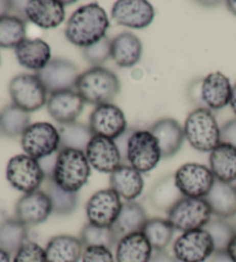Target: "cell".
Returning a JSON list of instances; mask_svg holds the SVG:
<instances>
[{"instance_id":"11","label":"cell","mask_w":236,"mask_h":262,"mask_svg":"<svg viewBox=\"0 0 236 262\" xmlns=\"http://www.w3.org/2000/svg\"><path fill=\"white\" fill-rule=\"evenodd\" d=\"M213 253L215 245L205 229L183 232L173 245V255L179 262H205Z\"/></svg>"},{"instance_id":"12","label":"cell","mask_w":236,"mask_h":262,"mask_svg":"<svg viewBox=\"0 0 236 262\" xmlns=\"http://www.w3.org/2000/svg\"><path fill=\"white\" fill-rule=\"evenodd\" d=\"M122 208L121 198L111 188L92 194L85 206L88 223L102 228H112Z\"/></svg>"},{"instance_id":"2","label":"cell","mask_w":236,"mask_h":262,"mask_svg":"<svg viewBox=\"0 0 236 262\" xmlns=\"http://www.w3.org/2000/svg\"><path fill=\"white\" fill-rule=\"evenodd\" d=\"M119 78L112 71L102 66L91 67L80 74L76 81V92L84 103L92 105L111 104L117 94L120 93Z\"/></svg>"},{"instance_id":"47","label":"cell","mask_w":236,"mask_h":262,"mask_svg":"<svg viewBox=\"0 0 236 262\" xmlns=\"http://www.w3.org/2000/svg\"><path fill=\"white\" fill-rule=\"evenodd\" d=\"M0 262H12V256L0 248Z\"/></svg>"},{"instance_id":"22","label":"cell","mask_w":236,"mask_h":262,"mask_svg":"<svg viewBox=\"0 0 236 262\" xmlns=\"http://www.w3.org/2000/svg\"><path fill=\"white\" fill-rule=\"evenodd\" d=\"M15 57L22 67L37 73L51 61V48L40 38H26L15 49Z\"/></svg>"},{"instance_id":"27","label":"cell","mask_w":236,"mask_h":262,"mask_svg":"<svg viewBox=\"0 0 236 262\" xmlns=\"http://www.w3.org/2000/svg\"><path fill=\"white\" fill-rule=\"evenodd\" d=\"M212 214L219 219H230L236 215V186L216 180L205 196Z\"/></svg>"},{"instance_id":"24","label":"cell","mask_w":236,"mask_h":262,"mask_svg":"<svg viewBox=\"0 0 236 262\" xmlns=\"http://www.w3.org/2000/svg\"><path fill=\"white\" fill-rule=\"evenodd\" d=\"M110 188L127 202L134 201L143 192L142 173L130 165H121L110 176Z\"/></svg>"},{"instance_id":"6","label":"cell","mask_w":236,"mask_h":262,"mask_svg":"<svg viewBox=\"0 0 236 262\" xmlns=\"http://www.w3.org/2000/svg\"><path fill=\"white\" fill-rule=\"evenodd\" d=\"M169 217L173 228L181 232L204 229L212 220V210L205 199L183 198L169 211Z\"/></svg>"},{"instance_id":"28","label":"cell","mask_w":236,"mask_h":262,"mask_svg":"<svg viewBox=\"0 0 236 262\" xmlns=\"http://www.w3.org/2000/svg\"><path fill=\"white\" fill-rule=\"evenodd\" d=\"M143 47L137 36L129 31L120 34L112 40V59L120 67H133L142 57Z\"/></svg>"},{"instance_id":"16","label":"cell","mask_w":236,"mask_h":262,"mask_svg":"<svg viewBox=\"0 0 236 262\" xmlns=\"http://www.w3.org/2000/svg\"><path fill=\"white\" fill-rule=\"evenodd\" d=\"M90 166L102 173H113L122 164V154L114 140L93 137L85 149Z\"/></svg>"},{"instance_id":"7","label":"cell","mask_w":236,"mask_h":262,"mask_svg":"<svg viewBox=\"0 0 236 262\" xmlns=\"http://www.w3.org/2000/svg\"><path fill=\"white\" fill-rule=\"evenodd\" d=\"M6 178L13 188L28 194L38 191L46 179V176L37 160L21 154L8 161Z\"/></svg>"},{"instance_id":"10","label":"cell","mask_w":236,"mask_h":262,"mask_svg":"<svg viewBox=\"0 0 236 262\" xmlns=\"http://www.w3.org/2000/svg\"><path fill=\"white\" fill-rule=\"evenodd\" d=\"M175 184L184 198L205 199L216 182L210 168L198 163H185L174 173Z\"/></svg>"},{"instance_id":"40","label":"cell","mask_w":236,"mask_h":262,"mask_svg":"<svg viewBox=\"0 0 236 262\" xmlns=\"http://www.w3.org/2000/svg\"><path fill=\"white\" fill-rule=\"evenodd\" d=\"M12 262H48L45 248L35 242H26L13 256Z\"/></svg>"},{"instance_id":"42","label":"cell","mask_w":236,"mask_h":262,"mask_svg":"<svg viewBox=\"0 0 236 262\" xmlns=\"http://www.w3.org/2000/svg\"><path fill=\"white\" fill-rule=\"evenodd\" d=\"M221 142L229 143L236 148V118L221 127Z\"/></svg>"},{"instance_id":"34","label":"cell","mask_w":236,"mask_h":262,"mask_svg":"<svg viewBox=\"0 0 236 262\" xmlns=\"http://www.w3.org/2000/svg\"><path fill=\"white\" fill-rule=\"evenodd\" d=\"M60 149H75L85 152L89 142L95 137L89 126L80 123L61 125L59 128Z\"/></svg>"},{"instance_id":"45","label":"cell","mask_w":236,"mask_h":262,"mask_svg":"<svg viewBox=\"0 0 236 262\" xmlns=\"http://www.w3.org/2000/svg\"><path fill=\"white\" fill-rule=\"evenodd\" d=\"M227 254L231 259L233 262H236V234L231 239L228 247H227V251H226Z\"/></svg>"},{"instance_id":"14","label":"cell","mask_w":236,"mask_h":262,"mask_svg":"<svg viewBox=\"0 0 236 262\" xmlns=\"http://www.w3.org/2000/svg\"><path fill=\"white\" fill-rule=\"evenodd\" d=\"M36 75L42 81L48 93L54 94L75 88L80 73L77 67L69 60L54 58Z\"/></svg>"},{"instance_id":"43","label":"cell","mask_w":236,"mask_h":262,"mask_svg":"<svg viewBox=\"0 0 236 262\" xmlns=\"http://www.w3.org/2000/svg\"><path fill=\"white\" fill-rule=\"evenodd\" d=\"M150 262H178L174 256L170 255L165 251H153Z\"/></svg>"},{"instance_id":"35","label":"cell","mask_w":236,"mask_h":262,"mask_svg":"<svg viewBox=\"0 0 236 262\" xmlns=\"http://www.w3.org/2000/svg\"><path fill=\"white\" fill-rule=\"evenodd\" d=\"M175 229L169 220L150 219L143 228L144 236L152 246L153 251H165L173 238Z\"/></svg>"},{"instance_id":"36","label":"cell","mask_w":236,"mask_h":262,"mask_svg":"<svg viewBox=\"0 0 236 262\" xmlns=\"http://www.w3.org/2000/svg\"><path fill=\"white\" fill-rule=\"evenodd\" d=\"M45 188L43 191L48 194L52 203L53 213L57 215H69L77 207V193L63 191L53 182L52 178L45 179Z\"/></svg>"},{"instance_id":"9","label":"cell","mask_w":236,"mask_h":262,"mask_svg":"<svg viewBox=\"0 0 236 262\" xmlns=\"http://www.w3.org/2000/svg\"><path fill=\"white\" fill-rule=\"evenodd\" d=\"M13 104L26 112H34L48 103V90L36 74H19L11 80L10 87Z\"/></svg>"},{"instance_id":"25","label":"cell","mask_w":236,"mask_h":262,"mask_svg":"<svg viewBox=\"0 0 236 262\" xmlns=\"http://www.w3.org/2000/svg\"><path fill=\"white\" fill-rule=\"evenodd\" d=\"M84 246L80 238L59 234L50 239L45 247L48 262H79L82 259Z\"/></svg>"},{"instance_id":"33","label":"cell","mask_w":236,"mask_h":262,"mask_svg":"<svg viewBox=\"0 0 236 262\" xmlns=\"http://www.w3.org/2000/svg\"><path fill=\"white\" fill-rule=\"evenodd\" d=\"M27 38L26 21L12 14L0 15V48L16 49Z\"/></svg>"},{"instance_id":"31","label":"cell","mask_w":236,"mask_h":262,"mask_svg":"<svg viewBox=\"0 0 236 262\" xmlns=\"http://www.w3.org/2000/svg\"><path fill=\"white\" fill-rule=\"evenodd\" d=\"M28 242V227L17 219H7L0 223V248L11 256Z\"/></svg>"},{"instance_id":"46","label":"cell","mask_w":236,"mask_h":262,"mask_svg":"<svg viewBox=\"0 0 236 262\" xmlns=\"http://www.w3.org/2000/svg\"><path fill=\"white\" fill-rule=\"evenodd\" d=\"M230 107L233 110L234 114L236 115V82L233 85V89H231V97H230Z\"/></svg>"},{"instance_id":"20","label":"cell","mask_w":236,"mask_h":262,"mask_svg":"<svg viewBox=\"0 0 236 262\" xmlns=\"http://www.w3.org/2000/svg\"><path fill=\"white\" fill-rule=\"evenodd\" d=\"M231 89L229 79L220 72H213L201 82V99L208 110H221L230 102Z\"/></svg>"},{"instance_id":"19","label":"cell","mask_w":236,"mask_h":262,"mask_svg":"<svg viewBox=\"0 0 236 262\" xmlns=\"http://www.w3.org/2000/svg\"><path fill=\"white\" fill-rule=\"evenodd\" d=\"M46 107L57 123L65 125L75 123L77 117L82 114L84 101L75 90H63L50 95Z\"/></svg>"},{"instance_id":"38","label":"cell","mask_w":236,"mask_h":262,"mask_svg":"<svg viewBox=\"0 0 236 262\" xmlns=\"http://www.w3.org/2000/svg\"><path fill=\"white\" fill-rule=\"evenodd\" d=\"M215 245V253H222L227 251L229 243L235 236L233 224L227 222L224 219H213L208 222L205 228Z\"/></svg>"},{"instance_id":"17","label":"cell","mask_w":236,"mask_h":262,"mask_svg":"<svg viewBox=\"0 0 236 262\" xmlns=\"http://www.w3.org/2000/svg\"><path fill=\"white\" fill-rule=\"evenodd\" d=\"M53 213L52 203L44 191H35L25 194L15 206V219L27 227L45 222Z\"/></svg>"},{"instance_id":"15","label":"cell","mask_w":236,"mask_h":262,"mask_svg":"<svg viewBox=\"0 0 236 262\" xmlns=\"http://www.w3.org/2000/svg\"><path fill=\"white\" fill-rule=\"evenodd\" d=\"M154 8L147 0H119L111 15L117 25L133 29L147 28L154 19Z\"/></svg>"},{"instance_id":"44","label":"cell","mask_w":236,"mask_h":262,"mask_svg":"<svg viewBox=\"0 0 236 262\" xmlns=\"http://www.w3.org/2000/svg\"><path fill=\"white\" fill-rule=\"evenodd\" d=\"M208 262H233L226 252L222 253H213Z\"/></svg>"},{"instance_id":"23","label":"cell","mask_w":236,"mask_h":262,"mask_svg":"<svg viewBox=\"0 0 236 262\" xmlns=\"http://www.w3.org/2000/svg\"><path fill=\"white\" fill-rule=\"evenodd\" d=\"M152 254L153 248L143 232L122 237L115 246L116 262H150Z\"/></svg>"},{"instance_id":"26","label":"cell","mask_w":236,"mask_h":262,"mask_svg":"<svg viewBox=\"0 0 236 262\" xmlns=\"http://www.w3.org/2000/svg\"><path fill=\"white\" fill-rule=\"evenodd\" d=\"M210 170L216 180L231 184L236 182V148L220 142L210 154Z\"/></svg>"},{"instance_id":"1","label":"cell","mask_w":236,"mask_h":262,"mask_svg":"<svg viewBox=\"0 0 236 262\" xmlns=\"http://www.w3.org/2000/svg\"><path fill=\"white\" fill-rule=\"evenodd\" d=\"M110 20L104 8L97 3L81 6L67 21L65 35L72 44L88 48L105 37Z\"/></svg>"},{"instance_id":"49","label":"cell","mask_w":236,"mask_h":262,"mask_svg":"<svg viewBox=\"0 0 236 262\" xmlns=\"http://www.w3.org/2000/svg\"><path fill=\"white\" fill-rule=\"evenodd\" d=\"M233 228H234V231H235V234H236V222L233 224Z\"/></svg>"},{"instance_id":"39","label":"cell","mask_w":236,"mask_h":262,"mask_svg":"<svg viewBox=\"0 0 236 262\" xmlns=\"http://www.w3.org/2000/svg\"><path fill=\"white\" fill-rule=\"evenodd\" d=\"M111 43L112 40L108 39L105 36L99 42L90 45L88 48H84L82 50L84 59L93 65V67L101 66L104 62H106L110 59V58H112Z\"/></svg>"},{"instance_id":"21","label":"cell","mask_w":236,"mask_h":262,"mask_svg":"<svg viewBox=\"0 0 236 262\" xmlns=\"http://www.w3.org/2000/svg\"><path fill=\"white\" fill-rule=\"evenodd\" d=\"M159 143L161 159H170L181 149L184 141L182 126L172 118H162L152 125L150 129Z\"/></svg>"},{"instance_id":"32","label":"cell","mask_w":236,"mask_h":262,"mask_svg":"<svg viewBox=\"0 0 236 262\" xmlns=\"http://www.w3.org/2000/svg\"><path fill=\"white\" fill-rule=\"evenodd\" d=\"M30 126V115L19 106L11 104L0 112V134L15 138L25 133Z\"/></svg>"},{"instance_id":"30","label":"cell","mask_w":236,"mask_h":262,"mask_svg":"<svg viewBox=\"0 0 236 262\" xmlns=\"http://www.w3.org/2000/svg\"><path fill=\"white\" fill-rule=\"evenodd\" d=\"M183 198L182 193L176 186L174 174H170L154 185L150 192L149 200L156 209L166 211L169 214L172 208Z\"/></svg>"},{"instance_id":"4","label":"cell","mask_w":236,"mask_h":262,"mask_svg":"<svg viewBox=\"0 0 236 262\" xmlns=\"http://www.w3.org/2000/svg\"><path fill=\"white\" fill-rule=\"evenodd\" d=\"M184 137L198 151L211 152L221 142V128L212 111L206 107L190 112L183 126Z\"/></svg>"},{"instance_id":"37","label":"cell","mask_w":236,"mask_h":262,"mask_svg":"<svg viewBox=\"0 0 236 262\" xmlns=\"http://www.w3.org/2000/svg\"><path fill=\"white\" fill-rule=\"evenodd\" d=\"M80 239L84 248L90 246H102L112 250L119 242V237H117L113 227L102 228L90 223H87L83 227L80 234Z\"/></svg>"},{"instance_id":"29","label":"cell","mask_w":236,"mask_h":262,"mask_svg":"<svg viewBox=\"0 0 236 262\" xmlns=\"http://www.w3.org/2000/svg\"><path fill=\"white\" fill-rule=\"evenodd\" d=\"M148 221L147 213L139 203L134 201L125 202L122 203L119 217L113 225V229L120 239L131 233L142 232Z\"/></svg>"},{"instance_id":"8","label":"cell","mask_w":236,"mask_h":262,"mask_svg":"<svg viewBox=\"0 0 236 262\" xmlns=\"http://www.w3.org/2000/svg\"><path fill=\"white\" fill-rule=\"evenodd\" d=\"M21 146L26 155L37 161L52 156L60 148L59 129L50 123L31 124L22 134Z\"/></svg>"},{"instance_id":"5","label":"cell","mask_w":236,"mask_h":262,"mask_svg":"<svg viewBox=\"0 0 236 262\" xmlns=\"http://www.w3.org/2000/svg\"><path fill=\"white\" fill-rule=\"evenodd\" d=\"M126 159L131 168L140 173L152 171L161 160V150L156 137L150 130H135L127 143Z\"/></svg>"},{"instance_id":"13","label":"cell","mask_w":236,"mask_h":262,"mask_svg":"<svg viewBox=\"0 0 236 262\" xmlns=\"http://www.w3.org/2000/svg\"><path fill=\"white\" fill-rule=\"evenodd\" d=\"M89 120V127L95 137L116 140L127 130V120L124 111L112 103L95 107Z\"/></svg>"},{"instance_id":"48","label":"cell","mask_w":236,"mask_h":262,"mask_svg":"<svg viewBox=\"0 0 236 262\" xmlns=\"http://www.w3.org/2000/svg\"><path fill=\"white\" fill-rule=\"evenodd\" d=\"M226 4L228 10L236 16V0H229V2H227Z\"/></svg>"},{"instance_id":"18","label":"cell","mask_w":236,"mask_h":262,"mask_svg":"<svg viewBox=\"0 0 236 262\" xmlns=\"http://www.w3.org/2000/svg\"><path fill=\"white\" fill-rule=\"evenodd\" d=\"M25 13L27 20L43 29L57 28L66 17L65 4L58 0H30L25 4Z\"/></svg>"},{"instance_id":"41","label":"cell","mask_w":236,"mask_h":262,"mask_svg":"<svg viewBox=\"0 0 236 262\" xmlns=\"http://www.w3.org/2000/svg\"><path fill=\"white\" fill-rule=\"evenodd\" d=\"M82 262H116L112 250L102 246L85 247L82 254Z\"/></svg>"},{"instance_id":"3","label":"cell","mask_w":236,"mask_h":262,"mask_svg":"<svg viewBox=\"0 0 236 262\" xmlns=\"http://www.w3.org/2000/svg\"><path fill=\"white\" fill-rule=\"evenodd\" d=\"M91 166L84 151L60 149L57 155L52 179L63 191L77 193L87 184Z\"/></svg>"}]
</instances>
